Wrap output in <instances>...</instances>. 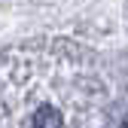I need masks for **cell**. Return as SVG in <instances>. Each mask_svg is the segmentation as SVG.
<instances>
[{
	"label": "cell",
	"instance_id": "1",
	"mask_svg": "<svg viewBox=\"0 0 128 128\" xmlns=\"http://www.w3.org/2000/svg\"><path fill=\"white\" fill-rule=\"evenodd\" d=\"M34 128H64V119L58 113V107L43 104L37 113H34Z\"/></svg>",
	"mask_w": 128,
	"mask_h": 128
}]
</instances>
